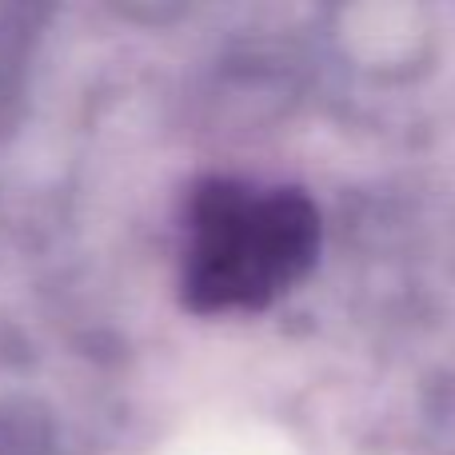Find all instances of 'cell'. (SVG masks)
I'll list each match as a JSON object with an SVG mask.
<instances>
[{
	"label": "cell",
	"mask_w": 455,
	"mask_h": 455,
	"mask_svg": "<svg viewBox=\"0 0 455 455\" xmlns=\"http://www.w3.org/2000/svg\"><path fill=\"white\" fill-rule=\"evenodd\" d=\"M320 256V212L299 188L204 180L188 200L184 299L192 312H259Z\"/></svg>",
	"instance_id": "1"
}]
</instances>
